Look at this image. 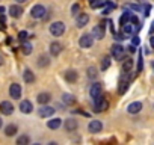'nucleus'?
Wrapping results in <instances>:
<instances>
[{"label": "nucleus", "instance_id": "obj_1", "mask_svg": "<svg viewBox=\"0 0 154 145\" xmlns=\"http://www.w3.org/2000/svg\"><path fill=\"white\" fill-rule=\"evenodd\" d=\"M63 32H65V24L62 21H54L50 24V33L53 36H60L63 35Z\"/></svg>", "mask_w": 154, "mask_h": 145}, {"label": "nucleus", "instance_id": "obj_2", "mask_svg": "<svg viewBox=\"0 0 154 145\" xmlns=\"http://www.w3.org/2000/svg\"><path fill=\"white\" fill-rule=\"evenodd\" d=\"M128 85H130V71H124V74H122V77L119 80V88H118L119 94H124L127 91Z\"/></svg>", "mask_w": 154, "mask_h": 145}, {"label": "nucleus", "instance_id": "obj_3", "mask_svg": "<svg viewBox=\"0 0 154 145\" xmlns=\"http://www.w3.org/2000/svg\"><path fill=\"white\" fill-rule=\"evenodd\" d=\"M92 44H94V36L89 35V33L82 35L80 39H79V45H80L82 48H89V47H92Z\"/></svg>", "mask_w": 154, "mask_h": 145}, {"label": "nucleus", "instance_id": "obj_4", "mask_svg": "<svg viewBox=\"0 0 154 145\" xmlns=\"http://www.w3.org/2000/svg\"><path fill=\"white\" fill-rule=\"evenodd\" d=\"M45 12H47V9H45L42 5H35V6L32 8V11H30V15H32L33 18L39 20V18H44Z\"/></svg>", "mask_w": 154, "mask_h": 145}, {"label": "nucleus", "instance_id": "obj_5", "mask_svg": "<svg viewBox=\"0 0 154 145\" xmlns=\"http://www.w3.org/2000/svg\"><path fill=\"white\" fill-rule=\"evenodd\" d=\"M107 107H109V101H107L104 97H100V98L95 100V103H94V110H95V112H104Z\"/></svg>", "mask_w": 154, "mask_h": 145}, {"label": "nucleus", "instance_id": "obj_6", "mask_svg": "<svg viewBox=\"0 0 154 145\" xmlns=\"http://www.w3.org/2000/svg\"><path fill=\"white\" fill-rule=\"evenodd\" d=\"M110 53H112V56H113L116 60H121L122 56H124V47H122L121 44H113L112 48H110Z\"/></svg>", "mask_w": 154, "mask_h": 145}, {"label": "nucleus", "instance_id": "obj_7", "mask_svg": "<svg viewBox=\"0 0 154 145\" xmlns=\"http://www.w3.org/2000/svg\"><path fill=\"white\" fill-rule=\"evenodd\" d=\"M54 110H56V109H53V107H50V106L41 104V107L38 109V115H39L41 118H50V116H53Z\"/></svg>", "mask_w": 154, "mask_h": 145}, {"label": "nucleus", "instance_id": "obj_8", "mask_svg": "<svg viewBox=\"0 0 154 145\" xmlns=\"http://www.w3.org/2000/svg\"><path fill=\"white\" fill-rule=\"evenodd\" d=\"M89 94H91V97L94 98V101L98 100L100 97H103V88H101V85H100V83H94V85L91 86Z\"/></svg>", "mask_w": 154, "mask_h": 145}, {"label": "nucleus", "instance_id": "obj_9", "mask_svg": "<svg viewBox=\"0 0 154 145\" xmlns=\"http://www.w3.org/2000/svg\"><path fill=\"white\" fill-rule=\"evenodd\" d=\"M0 112H2L3 115H6V116L12 115V112H14L12 103L11 101H2V103H0Z\"/></svg>", "mask_w": 154, "mask_h": 145}, {"label": "nucleus", "instance_id": "obj_10", "mask_svg": "<svg viewBox=\"0 0 154 145\" xmlns=\"http://www.w3.org/2000/svg\"><path fill=\"white\" fill-rule=\"evenodd\" d=\"M9 95L14 100H20V97H21V86L18 83H12L9 86Z\"/></svg>", "mask_w": 154, "mask_h": 145}, {"label": "nucleus", "instance_id": "obj_11", "mask_svg": "<svg viewBox=\"0 0 154 145\" xmlns=\"http://www.w3.org/2000/svg\"><path fill=\"white\" fill-rule=\"evenodd\" d=\"M88 23H89V15L85 14V12H82L75 17V26L77 27H85Z\"/></svg>", "mask_w": 154, "mask_h": 145}, {"label": "nucleus", "instance_id": "obj_12", "mask_svg": "<svg viewBox=\"0 0 154 145\" xmlns=\"http://www.w3.org/2000/svg\"><path fill=\"white\" fill-rule=\"evenodd\" d=\"M104 24L106 23H101V24H97L94 29H92V36L97 38V39H103L104 38Z\"/></svg>", "mask_w": 154, "mask_h": 145}, {"label": "nucleus", "instance_id": "obj_13", "mask_svg": "<svg viewBox=\"0 0 154 145\" xmlns=\"http://www.w3.org/2000/svg\"><path fill=\"white\" fill-rule=\"evenodd\" d=\"M88 130H89V133H100V131L103 130V124H101V121H98V119L91 121L89 125H88Z\"/></svg>", "mask_w": 154, "mask_h": 145}, {"label": "nucleus", "instance_id": "obj_14", "mask_svg": "<svg viewBox=\"0 0 154 145\" xmlns=\"http://www.w3.org/2000/svg\"><path fill=\"white\" fill-rule=\"evenodd\" d=\"M21 14H23V8H21L20 5H11V8H9V15H11L12 18H20Z\"/></svg>", "mask_w": 154, "mask_h": 145}, {"label": "nucleus", "instance_id": "obj_15", "mask_svg": "<svg viewBox=\"0 0 154 145\" xmlns=\"http://www.w3.org/2000/svg\"><path fill=\"white\" fill-rule=\"evenodd\" d=\"M140 110H142V103H140V101H133V103H130L128 107H127V112L131 113V115L139 113Z\"/></svg>", "mask_w": 154, "mask_h": 145}, {"label": "nucleus", "instance_id": "obj_16", "mask_svg": "<svg viewBox=\"0 0 154 145\" xmlns=\"http://www.w3.org/2000/svg\"><path fill=\"white\" fill-rule=\"evenodd\" d=\"M63 124H65V130H66V131H72V130H75L77 127H79V124H77V121H75L74 118H68V119H65Z\"/></svg>", "mask_w": 154, "mask_h": 145}, {"label": "nucleus", "instance_id": "obj_17", "mask_svg": "<svg viewBox=\"0 0 154 145\" xmlns=\"http://www.w3.org/2000/svg\"><path fill=\"white\" fill-rule=\"evenodd\" d=\"M50 100H51V95H50L48 92H41V94H38V97H36V101H38L39 104H48Z\"/></svg>", "mask_w": 154, "mask_h": 145}, {"label": "nucleus", "instance_id": "obj_18", "mask_svg": "<svg viewBox=\"0 0 154 145\" xmlns=\"http://www.w3.org/2000/svg\"><path fill=\"white\" fill-rule=\"evenodd\" d=\"M20 110H21L23 113H30V112L33 110V106H32V103H30L29 100H24V101L20 103Z\"/></svg>", "mask_w": 154, "mask_h": 145}, {"label": "nucleus", "instance_id": "obj_19", "mask_svg": "<svg viewBox=\"0 0 154 145\" xmlns=\"http://www.w3.org/2000/svg\"><path fill=\"white\" fill-rule=\"evenodd\" d=\"M23 79H24V82L26 83H33L35 82V74L32 72V69H24V72H23Z\"/></svg>", "mask_w": 154, "mask_h": 145}, {"label": "nucleus", "instance_id": "obj_20", "mask_svg": "<svg viewBox=\"0 0 154 145\" xmlns=\"http://www.w3.org/2000/svg\"><path fill=\"white\" fill-rule=\"evenodd\" d=\"M60 50H62V45L59 44V42H51L50 44V53H51V56H59L60 54Z\"/></svg>", "mask_w": 154, "mask_h": 145}, {"label": "nucleus", "instance_id": "obj_21", "mask_svg": "<svg viewBox=\"0 0 154 145\" xmlns=\"http://www.w3.org/2000/svg\"><path fill=\"white\" fill-rule=\"evenodd\" d=\"M60 124H62V119H60V118H53V119H50V121L47 122V127L51 128V130H56V128L60 127Z\"/></svg>", "mask_w": 154, "mask_h": 145}, {"label": "nucleus", "instance_id": "obj_22", "mask_svg": "<svg viewBox=\"0 0 154 145\" xmlns=\"http://www.w3.org/2000/svg\"><path fill=\"white\" fill-rule=\"evenodd\" d=\"M65 80L69 82V83L75 82V80H77V72H75L74 69H68V71L65 72Z\"/></svg>", "mask_w": 154, "mask_h": 145}, {"label": "nucleus", "instance_id": "obj_23", "mask_svg": "<svg viewBox=\"0 0 154 145\" xmlns=\"http://www.w3.org/2000/svg\"><path fill=\"white\" fill-rule=\"evenodd\" d=\"M17 125L15 124H9V125H6V128H5V134L8 136V137H11V136H15L17 134Z\"/></svg>", "mask_w": 154, "mask_h": 145}, {"label": "nucleus", "instance_id": "obj_24", "mask_svg": "<svg viewBox=\"0 0 154 145\" xmlns=\"http://www.w3.org/2000/svg\"><path fill=\"white\" fill-rule=\"evenodd\" d=\"M32 48H33V47H32V44H30V42H29L27 39L21 42V51H23V53H24L26 56L32 53Z\"/></svg>", "mask_w": 154, "mask_h": 145}, {"label": "nucleus", "instance_id": "obj_25", "mask_svg": "<svg viewBox=\"0 0 154 145\" xmlns=\"http://www.w3.org/2000/svg\"><path fill=\"white\" fill-rule=\"evenodd\" d=\"M131 69H133V59H130V57L124 59V62H122V71H131Z\"/></svg>", "mask_w": 154, "mask_h": 145}, {"label": "nucleus", "instance_id": "obj_26", "mask_svg": "<svg viewBox=\"0 0 154 145\" xmlns=\"http://www.w3.org/2000/svg\"><path fill=\"white\" fill-rule=\"evenodd\" d=\"M62 100H63V103L68 104V106H72V104L75 103V98H74V95H71V94H63V95H62Z\"/></svg>", "mask_w": 154, "mask_h": 145}, {"label": "nucleus", "instance_id": "obj_27", "mask_svg": "<svg viewBox=\"0 0 154 145\" xmlns=\"http://www.w3.org/2000/svg\"><path fill=\"white\" fill-rule=\"evenodd\" d=\"M106 3V0H89V6L91 8H100V6H104Z\"/></svg>", "mask_w": 154, "mask_h": 145}, {"label": "nucleus", "instance_id": "obj_28", "mask_svg": "<svg viewBox=\"0 0 154 145\" xmlns=\"http://www.w3.org/2000/svg\"><path fill=\"white\" fill-rule=\"evenodd\" d=\"M130 17H131V14H130L128 11H125V12H122V15H121V18H119V24L122 26V24H125V23H128V21H130Z\"/></svg>", "mask_w": 154, "mask_h": 145}, {"label": "nucleus", "instance_id": "obj_29", "mask_svg": "<svg viewBox=\"0 0 154 145\" xmlns=\"http://www.w3.org/2000/svg\"><path fill=\"white\" fill-rule=\"evenodd\" d=\"M29 142H30V137L26 136V134H23V136H20L17 139V145H27Z\"/></svg>", "mask_w": 154, "mask_h": 145}, {"label": "nucleus", "instance_id": "obj_30", "mask_svg": "<svg viewBox=\"0 0 154 145\" xmlns=\"http://www.w3.org/2000/svg\"><path fill=\"white\" fill-rule=\"evenodd\" d=\"M110 66V57L109 56H104L103 59H101V69L104 71V69H107Z\"/></svg>", "mask_w": 154, "mask_h": 145}, {"label": "nucleus", "instance_id": "obj_31", "mask_svg": "<svg viewBox=\"0 0 154 145\" xmlns=\"http://www.w3.org/2000/svg\"><path fill=\"white\" fill-rule=\"evenodd\" d=\"M88 77L89 79H95L97 77V68L95 66H89L88 68Z\"/></svg>", "mask_w": 154, "mask_h": 145}, {"label": "nucleus", "instance_id": "obj_32", "mask_svg": "<svg viewBox=\"0 0 154 145\" xmlns=\"http://www.w3.org/2000/svg\"><path fill=\"white\" fill-rule=\"evenodd\" d=\"M115 9V3H104V9H103V14H109L110 11H113Z\"/></svg>", "mask_w": 154, "mask_h": 145}, {"label": "nucleus", "instance_id": "obj_33", "mask_svg": "<svg viewBox=\"0 0 154 145\" xmlns=\"http://www.w3.org/2000/svg\"><path fill=\"white\" fill-rule=\"evenodd\" d=\"M47 65H48V57H47V56H41L39 60H38V66L44 68V66H47Z\"/></svg>", "mask_w": 154, "mask_h": 145}, {"label": "nucleus", "instance_id": "obj_34", "mask_svg": "<svg viewBox=\"0 0 154 145\" xmlns=\"http://www.w3.org/2000/svg\"><path fill=\"white\" fill-rule=\"evenodd\" d=\"M79 11H80V6L77 5V3H74V5L71 6V15L77 17V15H79Z\"/></svg>", "mask_w": 154, "mask_h": 145}, {"label": "nucleus", "instance_id": "obj_35", "mask_svg": "<svg viewBox=\"0 0 154 145\" xmlns=\"http://www.w3.org/2000/svg\"><path fill=\"white\" fill-rule=\"evenodd\" d=\"M27 38H29V36H27V32H20V33H18V39H20L21 42L26 41Z\"/></svg>", "mask_w": 154, "mask_h": 145}, {"label": "nucleus", "instance_id": "obj_36", "mask_svg": "<svg viewBox=\"0 0 154 145\" xmlns=\"http://www.w3.org/2000/svg\"><path fill=\"white\" fill-rule=\"evenodd\" d=\"M143 63H142V53H139V59H137V71H142Z\"/></svg>", "mask_w": 154, "mask_h": 145}, {"label": "nucleus", "instance_id": "obj_37", "mask_svg": "<svg viewBox=\"0 0 154 145\" xmlns=\"http://www.w3.org/2000/svg\"><path fill=\"white\" fill-rule=\"evenodd\" d=\"M139 42H140V39H139V36H133L131 38V44L136 47V45H139Z\"/></svg>", "mask_w": 154, "mask_h": 145}, {"label": "nucleus", "instance_id": "obj_38", "mask_svg": "<svg viewBox=\"0 0 154 145\" xmlns=\"http://www.w3.org/2000/svg\"><path fill=\"white\" fill-rule=\"evenodd\" d=\"M149 11H151V6H149V5H145V6H143V14H145V17L149 15Z\"/></svg>", "mask_w": 154, "mask_h": 145}, {"label": "nucleus", "instance_id": "obj_39", "mask_svg": "<svg viewBox=\"0 0 154 145\" xmlns=\"http://www.w3.org/2000/svg\"><path fill=\"white\" fill-rule=\"evenodd\" d=\"M130 8H131L133 11H139V9H140V8H139L137 5H130Z\"/></svg>", "mask_w": 154, "mask_h": 145}, {"label": "nucleus", "instance_id": "obj_40", "mask_svg": "<svg viewBox=\"0 0 154 145\" xmlns=\"http://www.w3.org/2000/svg\"><path fill=\"white\" fill-rule=\"evenodd\" d=\"M149 44H151V47L154 48V36H151V39H149Z\"/></svg>", "mask_w": 154, "mask_h": 145}, {"label": "nucleus", "instance_id": "obj_41", "mask_svg": "<svg viewBox=\"0 0 154 145\" xmlns=\"http://www.w3.org/2000/svg\"><path fill=\"white\" fill-rule=\"evenodd\" d=\"M3 14H5V8L0 6V15H3Z\"/></svg>", "mask_w": 154, "mask_h": 145}, {"label": "nucleus", "instance_id": "obj_42", "mask_svg": "<svg viewBox=\"0 0 154 145\" xmlns=\"http://www.w3.org/2000/svg\"><path fill=\"white\" fill-rule=\"evenodd\" d=\"M15 2H17V3H26L27 0H15Z\"/></svg>", "mask_w": 154, "mask_h": 145}, {"label": "nucleus", "instance_id": "obj_43", "mask_svg": "<svg viewBox=\"0 0 154 145\" xmlns=\"http://www.w3.org/2000/svg\"><path fill=\"white\" fill-rule=\"evenodd\" d=\"M149 33H154V23H152V26H151V29H149Z\"/></svg>", "mask_w": 154, "mask_h": 145}, {"label": "nucleus", "instance_id": "obj_44", "mask_svg": "<svg viewBox=\"0 0 154 145\" xmlns=\"http://www.w3.org/2000/svg\"><path fill=\"white\" fill-rule=\"evenodd\" d=\"M0 65H3V57L0 56Z\"/></svg>", "mask_w": 154, "mask_h": 145}, {"label": "nucleus", "instance_id": "obj_45", "mask_svg": "<svg viewBox=\"0 0 154 145\" xmlns=\"http://www.w3.org/2000/svg\"><path fill=\"white\" fill-rule=\"evenodd\" d=\"M2 125H3V122H2V119H0V128H2Z\"/></svg>", "mask_w": 154, "mask_h": 145}]
</instances>
